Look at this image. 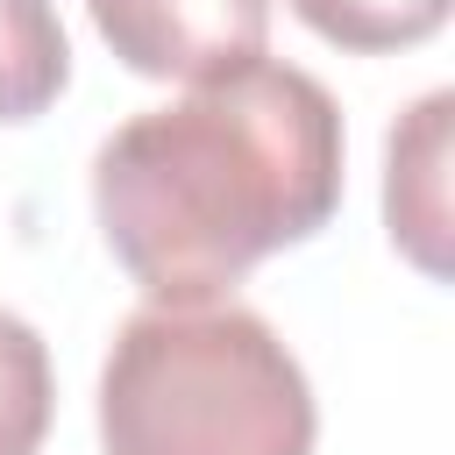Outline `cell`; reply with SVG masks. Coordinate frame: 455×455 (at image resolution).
Masks as SVG:
<instances>
[{
  "instance_id": "6da1fadb",
  "label": "cell",
  "mask_w": 455,
  "mask_h": 455,
  "mask_svg": "<svg viewBox=\"0 0 455 455\" xmlns=\"http://www.w3.org/2000/svg\"><path fill=\"white\" fill-rule=\"evenodd\" d=\"M341 107L299 64H242L92 149V220L149 306L228 299L341 206Z\"/></svg>"
},
{
  "instance_id": "7a4b0ae2",
  "label": "cell",
  "mask_w": 455,
  "mask_h": 455,
  "mask_svg": "<svg viewBox=\"0 0 455 455\" xmlns=\"http://www.w3.org/2000/svg\"><path fill=\"white\" fill-rule=\"evenodd\" d=\"M320 412L284 334L235 306H142L100 363L107 455H313Z\"/></svg>"
},
{
  "instance_id": "3957f363",
  "label": "cell",
  "mask_w": 455,
  "mask_h": 455,
  "mask_svg": "<svg viewBox=\"0 0 455 455\" xmlns=\"http://www.w3.org/2000/svg\"><path fill=\"white\" fill-rule=\"evenodd\" d=\"M92 28L135 78L206 85L263 57L270 0H85Z\"/></svg>"
},
{
  "instance_id": "277c9868",
  "label": "cell",
  "mask_w": 455,
  "mask_h": 455,
  "mask_svg": "<svg viewBox=\"0 0 455 455\" xmlns=\"http://www.w3.org/2000/svg\"><path fill=\"white\" fill-rule=\"evenodd\" d=\"M448 114L455 92H427L384 142V228L427 277H448Z\"/></svg>"
},
{
  "instance_id": "5b68a950",
  "label": "cell",
  "mask_w": 455,
  "mask_h": 455,
  "mask_svg": "<svg viewBox=\"0 0 455 455\" xmlns=\"http://www.w3.org/2000/svg\"><path fill=\"white\" fill-rule=\"evenodd\" d=\"M71 85V43L50 0H0V121H36Z\"/></svg>"
},
{
  "instance_id": "8992f818",
  "label": "cell",
  "mask_w": 455,
  "mask_h": 455,
  "mask_svg": "<svg viewBox=\"0 0 455 455\" xmlns=\"http://www.w3.org/2000/svg\"><path fill=\"white\" fill-rule=\"evenodd\" d=\"M50 412H57L50 348L21 313L0 306V455H43Z\"/></svg>"
},
{
  "instance_id": "52a82bcc",
  "label": "cell",
  "mask_w": 455,
  "mask_h": 455,
  "mask_svg": "<svg viewBox=\"0 0 455 455\" xmlns=\"http://www.w3.org/2000/svg\"><path fill=\"white\" fill-rule=\"evenodd\" d=\"M291 14L355 57H384V50H412L448 21V0H291Z\"/></svg>"
}]
</instances>
